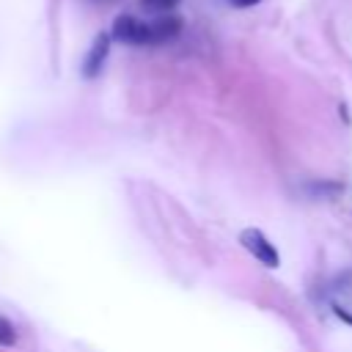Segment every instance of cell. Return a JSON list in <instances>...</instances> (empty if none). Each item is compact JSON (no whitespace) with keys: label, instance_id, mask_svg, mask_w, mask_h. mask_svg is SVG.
<instances>
[{"label":"cell","instance_id":"6da1fadb","mask_svg":"<svg viewBox=\"0 0 352 352\" xmlns=\"http://www.w3.org/2000/svg\"><path fill=\"white\" fill-rule=\"evenodd\" d=\"M110 36L113 41H121V44H151V25L132 14H118L113 19Z\"/></svg>","mask_w":352,"mask_h":352},{"label":"cell","instance_id":"ba28073f","mask_svg":"<svg viewBox=\"0 0 352 352\" xmlns=\"http://www.w3.org/2000/svg\"><path fill=\"white\" fill-rule=\"evenodd\" d=\"M333 308H336V314H338L344 322H349V324H352V314H349L346 308H341V305H333Z\"/></svg>","mask_w":352,"mask_h":352},{"label":"cell","instance_id":"9c48e42d","mask_svg":"<svg viewBox=\"0 0 352 352\" xmlns=\"http://www.w3.org/2000/svg\"><path fill=\"white\" fill-rule=\"evenodd\" d=\"M88 3H94V6H110V3H116V0H88Z\"/></svg>","mask_w":352,"mask_h":352},{"label":"cell","instance_id":"8992f818","mask_svg":"<svg viewBox=\"0 0 352 352\" xmlns=\"http://www.w3.org/2000/svg\"><path fill=\"white\" fill-rule=\"evenodd\" d=\"M11 344H16V330L6 316H0V346H11Z\"/></svg>","mask_w":352,"mask_h":352},{"label":"cell","instance_id":"7a4b0ae2","mask_svg":"<svg viewBox=\"0 0 352 352\" xmlns=\"http://www.w3.org/2000/svg\"><path fill=\"white\" fill-rule=\"evenodd\" d=\"M239 242H242V248H245L248 253H253V258H258L264 267H278V264H280V256H278L275 245H272L258 228H245V231L239 234Z\"/></svg>","mask_w":352,"mask_h":352},{"label":"cell","instance_id":"277c9868","mask_svg":"<svg viewBox=\"0 0 352 352\" xmlns=\"http://www.w3.org/2000/svg\"><path fill=\"white\" fill-rule=\"evenodd\" d=\"M151 25V44H165V41H173L182 28H184V19L176 16V14H162L160 19L148 22Z\"/></svg>","mask_w":352,"mask_h":352},{"label":"cell","instance_id":"3957f363","mask_svg":"<svg viewBox=\"0 0 352 352\" xmlns=\"http://www.w3.org/2000/svg\"><path fill=\"white\" fill-rule=\"evenodd\" d=\"M110 41H113L110 33H99V36L94 38L88 55H85V60H82V74H85V77H99V72L104 69L107 55H110Z\"/></svg>","mask_w":352,"mask_h":352},{"label":"cell","instance_id":"52a82bcc","mask_svg":"<svg viewBox=\"0 0 352 352\" xmlns=\"http://www.w3.org/2000/svg\"><path fill=\"white\" fill-rule=\"evenodd\" d=\"M234 8H250V6H256V3H261V0H228Z\"/></svg>","mask_w":352,"mask_h":352},{"label":"cell","instance_id":"5b68a950","mask_svg":"<svg viewBox=\"0 0 352 352\" xmlns=\"http://www.w3.org/2000/svg\"><path fill=\"white\" fill-rule=\"evenodd\" d=\"M182 0H140V8L146 11H160V14H170L173 8H179Z\"/></svg>","mask_w":352,"mask_h":352}]
</instances>
